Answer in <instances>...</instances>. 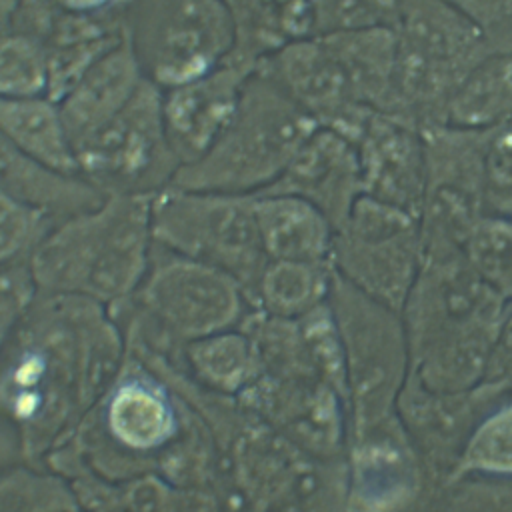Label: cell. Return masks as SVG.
<instances>
[{
	"label": "cell",
	"instance_id": "1",
	"mask_svg": "<svg viewBox=\"0 0 512 512\" xmlns=\"http://www.w3.org/2000/svg\"><path fill=\"white\" fill-rule=\"evenodd\" d=\"M124 360L126 336L106 304L38 292L0 354V412L28 464L74 436Z\"/></svg>",
	"mask_w": 512,
	"mask_h": 512
},
{
	"label": "cell",
	"instance_id": "2",
	"mask_svg": "<svg viewBox=\"0 0 512 512\" xmlns=\"http://www.w3.org/2000/svg\"><path fill=\"white\" fill-rule=\"evenodd\" d=\"M130 350L206 422L216 450L214 490L224 512H346V462L320 460L244 408L196 384L174 358Z\"/></svg>",
	"mask_w": 512,
	"mask_h": 512
},
{
	"label": "cell",
	"instance_id": "3",
	"mask_svg": "<svg viewBox=\"0 0 512 512\" xmlns=\"http://www.w3.org/2000/svg\"><path fill=\"white\" fill-rule=\"evenodd\" d=\"M506 300L458 248H424L402 306L410 370L432 392H468L482 382Z\"/></svg>",
	"mask_w": 512,
	"mask_h": 512
},
{
	"label": "cell",
	"instance_id": "4",
	"mask_svg": "<svg viewBox=\"0 0 512 512\" xmlns=\"http://www.w3.org/2000/svg\"><path fill=\"white\" fill-rule=\"evenodd\" d=\"M150 198L106 194L56 222L28 256L40 294H78L112 306L142 282L152 254Z\"/></svg>",
	"mask_w": 512,
	"mask_h": 512
},
{
	"label": "cell",
	"instance_id": "5",
	"mask_svg": "<svg viewBox=\"0 0 512 512\" xmlns=\"http://www.w3.org/2000/svg\"><path fill=\"white\" fill-rule=\"evenodd\" d=\"M186 402L126 346L124 366L60 452L106 480L156 474L178 438Z\"/></svg>",
	"mask_w": 512,
	"mask_h": 512
},
{
	"label": "cell",
	"instance_id": "6",
	"mask_svg": "<svg viewBox=\"0 0 512 512\" xmlns=\"http://www.w3.org/2000/svg\"><path fill=\"white\" fill-rule=\"evenodd\" d=\"M318 124L258 68L216 142L180 166L170 186L230 194H260L286 170Z\"/></svg>",
	"mask_w": 512,
	"mask_h": 512
},
{
	"label": "cell",
	"instance_id": "7",
	"mask_svg": "<svg viewBox=\"0 0 512 512\" xmlns=\"http://www.w3.org/2000/svg\"><path fill=\"white\" fill-rule=\"evenodd\" d=\"M248 310L246 292L230 274L156 242L140 286L108 306L126 336L164 350L238 328Z\"/></svg>",
	"mask_w": 512,
	"mask_h": 512
},
{
	"label": "cell",
	"instance_id": "8",
	"mask_svg": "<svg viewBox=\"0 0 512 512\" xmlns=\"http://www.w3.org/2000/svg\"><path fill=\"white\" fill-rule=\"evenodd\" d=\"M396 36V116L418 130L448 124V106L468 74L494 50L446 0H410Z\"/></svg>",
	"mask_w": 512,
	"mask_h": 512
},
{
	"label": "cell",
	"instance_id": "9",
	"mask_svg": "<svg viewBox=\"0 0 512 512\" xmlns=\"http://www.w3.org/2000/svg\"><path fill=\"white\" fill-rule=\"evenodd\" d=\"M346 360L348 438L392 416L410 358L400 312L370 298L336 272L328 294Z\"/></svg>",
	"mask_w": 512,
	"mask_h": 512
},
{
	"label": "cell",
	"instance_id": "10",
	"mask_svg": "<svg viewBox=\"0 0 512 512\" xmlns=\"http://www.w3.org/2000/svg\"><path fill=\"white\" fill-rule=\"evenodd\" d=\"M150 218L156 244L230 274L250 296L268 262L254 194L168 186L150 198Z\"/></svg>",
	"mask_w": 512,
	"mask_h": 512
},
{
	"label": "cell",
	"instance_id": "11",
	"mask_svg": "<svg viewBox=\"0 0 512 512\" xmlns=\"http://www.w3.org/2000/svg\"><path fill=\"white\" fill-rule=\"evenodd\" d=\"M78 174L104 194H144L170 186L180 168L162 118V88L144 76L126 106L74 148Z\"/></svg>",
	"mask_w": 512,
	"mask_h": 512
},
{
	"label": "cell",
	"instance_id": "12",
	"mask_svg": "<svg viewBox=\"0 0 512 512\" xmlns=\"http://www.w3.org/2000/svg\"><path fill=\"white\" fill-rule=\"evenodd\" d=\"M420 262L418 218L376 198L362 194L334 230L332 270L396 312H402Z\"/></svg>",
	"mask_w": 512,
	"mask_h": 512
},
{
	"label": "cell",
	"instance_id": "13",
	"mask_svg": "<svg viewBox=\"0 0 512 512\" xmlns=\"http://www.w3.org/2000/svg\"><path fill=\"white\" fill-rule=\"evenodd\" d=\"M488 128L438 124L422 130L426 186L418 214L422 248H458L488 214L484 154Z\"/></svg>",
	"mask_w": 512,
	"mask_h": 512
},
{
	"label": "cell",
	"instance_id": "14",
	"mask_svg": "<svg viewBox=\"0 0 512 512\" xmlns=\"http://www.w3.org/2000/svg\"><path fill=\"white\" fill-rule=\"evenodd\" d=\"M320 128L356 144L372 110L362 106L350 80L320 34L296 38L256 66Z\"/></svg>",
	"mask_w": 512,
	"mask_h": 512
},
{
	"label": "cell",
	"instance_id": "15",
	"mask_svg": "<svg viewBox=\"0 0 512 512\" xmlns=\"http://www.w3.org/2000/svg\"><path fill=\"white\" fill-rule=\"evenodd\" d=\"M348 442L346 512H412L420 500L422 464L398 414Z\"/></svg>",
	"mask_w": 512,
	"mask_h": 512
},
{
	"label": "cell",
	"instance_id": "16",
	"mask_svg": "<svg viewBox=\"0 0 512 512\" xmlns=\"http://www.w3.org/2000/svg\"><path fill=\"white\" fill-rule=\"evenodd\" d=\"M236 32L220 0H174L160 24L150 78L162 88L196 80L234 50Z\"/></svg>",
	"mask_w": 512,
	"mask_h": 512
},
{
	"label": "cell",
	"instance_id": "17",
	"mask_svg": "<svg viewBox=\"0 0 512 512\" xmlns=\"http://www.w3.org/2000/svg\"><path fill=\"white\" fill-rule=\"evenodd\" d=\"M254 70L228 56L212 72L162 90L164 130L180 166L196 162L216 142Z\"/></svg>",
	"mask_w": 512,
	"mask_h": 512
},
{
	"label": "cell",
	"instance_id": "18",
	"mask_svg": "<svg viewBox=\"0 0 512 512\" xmlns=\"http://www.w3.org/2000/svg\"><path fill=\"white\" fill-rule=\"evenodd\" d=\"M362 192L418 218L426 186L422 130L372 112L356 140Z\"/></svg>",
	"mask_w": 512,
	"mask_h": 512
},
{
	"label": "cell",
	"instance_id": "19",
	"mask_svg": "<svg viewBox=\"0 0 512 512\" xmlns=\"http://www.w3.org/2000/svg\"><path fill=\"white\" fill-rule=\"evenodd\" d=\"M260 194H292L304 198L336 230L364 194L356 144L334 130L318 126L280 178Z\"/></svg>",
	"mask_w": 512,
	"mask_h": 512
},
{
	"label": "cell",
	"instance_id": "20",
	"mask_svg": "<svg viewBox=\"0 0 512 512\" xmlns=\"http://www.w3.org/2000/svg\"><path fill=\"white\" fill-rule=\"evenodd\" d=\"M144 80L132 32L96 60L58 102L72 150L118 114Z\"/></svg>",
	"mask_w": 512,
	"mask_h": 512
},
{
	"label": "cell",
	"instance_id": "21",
	"mask_svg": "<svg viewBox=\"0 0 512 512\" xmlns=\"http://www.w3.org/2000/svg\"><path fill=\"white\" fill-rule=\"evenodd\" d=\"M0 188L56 222L104 202L106 194L78 174L56 172L28 156L0 132Z\"/></svg>",
	"mask_w": 512,
	"mask_h": 512
},
{
	"label": "cell",
	"instance_id": "22",
	"mask_svg": "<svg viewBox=\"0 0 512 512\" xmlns=\"http://www.w3.org/2000/svg\"><path fill=\"white\" fill-rule=\"evenodd\" d=\"M256 222L268 260L330 262L332 222L292 194H254Z\"/></svg>",
	"mask_w": 512,
	"mask_h": 512
},
{
	"label": "cell",
	"instance_id": "23",
	"mask_svg": "<svg viewBox=\"0 0 512 512\" xmlns=\"http://www.w3.org/2000/svg\"><path fill=\"white\" fill-rule=\"evenodd\" d=\"M128 32L120 20L104 16H78L58 12L44 40L48 60V98L56 104L82 78V74L112 50Z\"/></svg>",
	"mask_w": 512,
	"mask_h": 512
},
{
	"label": "cell",
	"instance_id": "24",
	"mask_svg": "<svg viewBox=\"0 0 512 512\" xmlns=\"http://www.w3.org/2000/svg\"><path fill=\"white\" fill-rule=\"evenodd\" d=\"M340 60L356 100L372 112L396 116V36L392 28L320 34Z\"/></svg>",
	"mask_w": 512,
	"mask_h": 512
},
{
	"label": "cell",
	"instance_id": "25",
	"mask_svg": "<svg viewBox=\"0 0 512 512\" xmlns=\"http://www.w3.org/2000/svg\"><path fill=\"white\" fill-rule=\"evenodd\" d=\"M44 462L68 482L78 512H176V488L158 474L106 480L60 450Z\"/></svg>",
	"mask_w": 512,
	"mask_h": 512
},
{
	"label": "cell",
	"instance_id": "26",
	"mask_svg": "<svg viewBox=\"0 0 512 512\" xmlns=\"http://www.w3.org/2000/svg\"><path fill=\"white\" fill-rule=\"evenodd\" d=\"M236 42L230 58L258 66L284 44L312 32V0H220Z\"/></svg>",
	"mask_w": 512,
	"mask_h": 512
},
{
	"label": "cell",
	"instance_id": "27",
	"mask_svg": "<svg viewBox=\"0 0 512 512\" xmlns=\"http://www.w3.org/2000/svg\"><path fill=\"white\" fill-rule=\"evenodd\" d=\"M0 132L44 166L62 174H78L58 104L48 96H0Z\"/></svg>",
	"mask_w": 512,
	"mask_h": 512
},
{
	"label": "cell",
	"instance_id": "28",
	"mask_svg": "<svg viewBox=\"0 0 512 512\" xmlns=\"http://www.w3.org/2000/svg\"><path fill=\"white\" fill-rule=\"evenodd\" d=\"M332 274L330 262L268 260L248 296V306L296 320L328 300Z\"/></svg>",
	"mask_w": 512,
	"mask_h": 512
},
{
	"label": "cell",
	"instance_id": "29",
	"mask_svg": "<svg viewBox=\"0 0 512 512\" xmlns=\"http://www.w3.org/2000/svg\"><path fill=\"white\" fill-rule=\"evenodd\" d=\"M176 360L196 384L226 396H236L254 374L252 342L240 328L192 340Z\"/></svg>",
	"mask_w": 512,
	"mask_h": 512
},
{
	"label": "cell",
	"instance_id": "30",
	"mask_svg": "<svg viewBox=\"0 0 512 512\" xmlns=\"http://www.w3.org/2000/svg\"><path fill=\"white\" fill-rule=\"evenodd\" d=\"M512 120V52H492L462 82L448 106V124L492 128Z\"/></svg>",
	"mask_w": 512,
	"mask_h": 512
},
{
	"label": "cell",
	"instance_id": "31",
	"mask_svg": "<svg viewBox=\"0 0 512 512\" xmlns=\"http://www.w3.org/2000/svg\"><path fill=\"white\" fill-rule=\"evenodd\" d=\"M454 474L512 478V392L498 398L474 424Z\"/></svg>",
	"mask_w": 512,
	"mask_h": 512
},
{
	"label": "cell",
	"instance_id": "32",
	"mask_svg": "<svg viewBox=\"0 0 512 512\" xmlns=\"http://www.w3.org/2000/svg\"><path fill=\"white\" fill-rule=\"evenodd\" d=\"M462 254L484 284L512 300V218L484 214L464 240Z\"/></svg>",
	"mask_w": 512,
	"mask_h": 512
},
{
	"label": "cell",
	"instance_id": "33",
	"mask_svg": "<svg viewBox=\"0 0 512 512\" xmlns=\"http://www.w3.org/2000/svg\"><path fill=\"white\" fill-rule=\"evenodd\" d=\"M434 486L412 512H512V478L454 474Z\"/></svg>",
	"mask_w": 512,
	"mask_h": 512
},
{
	"label": "cell",
	"instance_id": "34",
	"mask_svg": "<svg viewBox=\"0 0 512 512\" xmlns=\"http://www.w3.org/2000/svg\"><path fill=\"white\" fill-rule=\"evenodd\" d=\"M0 512H78L68 482L26 464L0 474Z\"/></svg>",
	"mask_w": 512,
	"mask_h": 512
},
{
	"label": "cell",
	"instance_id": "35",
	"mask_svg": "<svg viewBox=\"0 0 512 512\" xmlns=\"http://www.w3.org/2000/svg\"><path fill=\"white\" fill-rule=\"evenodd\" d=\"M0 96H48V60L42 40L16 30L0 36Z\"/></svg>",
	"mask_w": 512,
	"mask_h": 512
},
{
	"label": "cell",
	"instance_id": "36",
	"mask_svg": "<svg viewBox=\"0 0 512 512\" xmlns=\"http://www.w3.org/2000/svg\"><path fill=\"white\" fill-rule=\"evenodd\" d=\"M410 0H312V32L394 28Z\"/></svg>",
	"mask_w": 512,
	"mask_h": 512
},
{
	"label": "cell",
	"instance_id": "37",
	"mask_svg": "<svg viewBox=\"0 0 512 512\" xmlns=\"http://www.w3.org/2000/svg\"><path fill=\"white\" fill-rule=\"evenodd\" d=\"M54 224L56 220L48 214L18 202L0 188V266L28 258Z\"/></svg>",
	"mask_w": 512,
	"mask_h": 512
},
{
	"label": "cell",
	"instance_id": "38",
	"mask_svg": "<svg viewBox=\"0 0 512 512\" xmlns=\"http://www.w3.org/2000/svg\"><path fill=\"white\" fill-rule=\"evenodd\" d=\"M484 198L488 214L512 218V120L488 128Z\"/></svg>",
	"mask_w": 512,
	"mask_h": 512
},
{
	"label": "cell",
	"instance_id": "39",
	"mask_svg": "<svg viewBox=\"0 0 512 512\" xmlns=\"http://www.w3.org/2000/svg\"><path fill=\"white\" fill-rule=\"evenodd\" d=\"M36 296L38 288L28 258L0 266V336L12 334Z\"/></svg>",
	"mask_w": 512,
	"mask_h": 512
},
{
	"label": "cell",
	"instance_id": "40",
	"mask_svg": "<svg viewBox=\"0 0 512 512\" xmlns=\"http://www.w3.org/2000/svg\"><path fill=\"white\" fill-rule=\"evenodd\" d=\"M486 38L494 52H512V0H446Z\"/></svg>",
	"mask_w": 512,
	"mask_h": 512
},
{
	"label": "cell",
	"instance_id": "41",
	"mask_svg": "<svg viewBox=\"0 0 512 512\" xmlns=\"http://www.w3.org/2000/svg\"><path fill=\"white\" fill-rule=\"evenodd\" d=\"M478 386L498 394L512 392V300H506L504 304L486 370Z\"/></svg>",
	"mask_w": 512,
	"mask_h": 512
},
{
	"label": "cell",
	"instance_id": "42",
	"mask_svg": "<svg viewBox=\"0 0 512 512\" xmlns=\"http://www.w3.org/2000/svg\"><path fill=\"white\" fill-rule=\"evenodd\" d=\"M58 12L78 16H104L120 6V0H52Z\"/></svg>",
	"mask_w": 512,
	"mask_h": 512
},
{
	"label": "cell",
	"instance_id": "43",
	"mask_svg": "<svg viewBox=\"0 0 512 512\" xmlns=\"http://www.w3.org/2000/svg\"><path fill=\"white\" fill-rule=\"evenodd\" d=\"M18 6L20 0H0V36L12 28V20L16 16Z\"/></svg>",
	"mask_w": 512,
	"mask_h": 512
},
{
	"label": "cell",
	"instance_id": "44",
	"mask_svg": "<svg viewBox=\"0 0 512 512\" xmlns=\"http://www.w3.org/2000/svg\"><path fill=\"white\" fill-rule=\"evenodd\" d=\"M14 456V448H12V442L10 438L0 430V464L10 460Z\"/></svg>",
	"mask_w": 512,
	"mask_h": 512
},
{
	"label": "cell",
	"instance_id": "45",
	"mask_svg": "<svg viewBox=\"0 0 512 512\" xmlns=\"http://www.w3.org/2000/svg\"><path fill=\"white\" fill-rule=\"evenodd\" d=\"M6 340H8V338H4V336H0V354H2V348H4V344H6Z\"/></svg>",
	"mask_w": 512,
	"mask_h": 512
}]
</instances>
